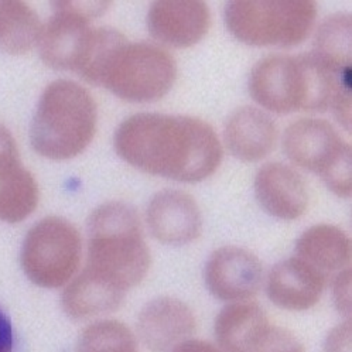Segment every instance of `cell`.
I'll return each instance as SVG.
<instances>
[{
    "label": "cell",
    "instance_id": "obj_1",
    "mask_svg": "<svg viewBox=\"0 0 352 352\" xmlns=\"http://www.w3.org/2000/svg\"><path fill=\"white\" fill-rule=\"evenodd\" d=\"M115 148L133 167L182 183L206 180L222 160L214 129L191 116L133 115L118 128Z\"/></svg>",
    "mask_w": 352,
    "mask_h": 352
},
{
    "label": "cell",
    "instance_id": "obj_2",
    "mask_svg": "<svg viewBox=\"0 0 352 352\" xmlns=\"http://www.w3.org/2000/svg\"><path fill=\"white\" fill-rule=\"evenodd\" d=\"M152 258L133 207L112 201L92 211L88 219L85 270L126 293L142 283Z\"/></svg>",
    "mask_w": 352,
    "mask_h": 352
},
{
    "label": "cell",
    "instance_id": "obj_3",
    "mask_svg": "<svg viewBox=\"0 0 352 352\" xmlns=\"http://www.w3.org/2000/svg\"><path fill=\"white\" fill-rule=\"evenodd\" d=\"M96 119L95 100L82 85L67 80L54 81L38 100L30 131L32 146L50 160L77 157L92 142Z\"/></svg>",
    "mask_w": 352,
    "mask_h": 352
},
{
    "label": "cell",
    "instance_id": "obj_4",
    "mask_svg": "<svg viewBox=\"0 0 352 352\" xmlns=\"http://www.w3.org/2000/svg\"><path fill=\"white\" fill-rule=\"evenodd\" d=\"M317 8L313 2H232L225 23L242 43L255 47H293L313 30Z\"/></svg>",
    "mask_w": 352,
    "mask_h": 352
},
{
    "label": "cell",
    "instance_id": "obj_5",
    "mask_svg": "<svg viewBox=\"0 0 352 352\" xmlns=\"http://www.w3.org/2000/svg\"><path fill=\"white\" fill-rule=\"evenodd\" d=\"M81 256L82 239L75 225L61 217H47L24 236L20 263L33 285L58 289L74 279Z\"/></svg>",
    "mask_w": 352,
    "mask_h": 352
},
{
    "label": "cell",
    "instance_id": "obj_6",
    "mask_svg": "<svg viewBox=\"0 0 352 352\" xmlns=\"http://www.w3.org/2000/svg\"><path fill=\"white\" fill-rule=\"evenodd\" d=\"M177 77V65L166 50L147 43H124L113 56L102 84L129 102L163 98Z\"/></svg>",
    "mask_w": 352,
    "mask_h": 352
},
{
    "label": "cell",
    "instance_id": "obj_7",
    "mask_svg": "<svg viewBox=\"0 0 352 352\" xmlns=\"http://www.w3.org/2000/svg\"><path fill=\"white\" fill-rule=\"evenodd\" d=\"M249 92L270 112L305 111L306 75L301 56H270L259 61L250 72Z\"/></svg>",
    "mask_w": 352,
    "mask_h": 352
},
{
    "label": "cell",
    "instance_id": "obj_8",
    "mask_svg": "<svg viewBox=\"0 0 352 352\" xmlns=\"http://www.w3.org/2000/svg\"><path fill=\"white\" fill-rule=\"evenodd\" d=\"M259 259L236 246L217 249L210 256L204 278L211 294L222 301H245L252 298L262 285Z\"/></svg>",
    "mask_w": 352,
    "mask_h": 352
},
{
    "label": "cell",
    "instance_id": "obj_9",
    "mask_svg": "<svg viewBox=\"0 0 352 352\" xmlns=\"http://www.w3.org/2000/svg\"><path fill=\"white\" fill-rule=\"evenodd\" d=\"M146 221L153 238L171 246L195 241L203 228L195 199L179 190H163L150 199Z\"/></svg>",
    "mask_w": 352,
    "mask_h": 352
},
{
    "label": "cell",
    "instance_id": "obj_10",
    "mask_svg": "<svg viewBox=\"0 0 352 352\" xmlns=\"http://www.w3.org/2000/svg\"><path fill=\"white\" fill-rule=\"evenodd\" d=\"M136 329L139 340L148 351L170 352L195 333L197 320L184 301L157 297L142 309Z\"/></svg>",
    "mask_w": 352,
    "mask_h": 352
},
{
    "label": "cell",
    "instance_id": "obj_11",
    "mask_svg": "<svg viewBox=\"0 0 352 352\" xmlns=\"http://www.w3.org/2000/svg\"><path fill=\"white\" fill-rule=\"evenodd\" d=\"M345 143L331 124L322 119H300L286 129L283 148L298 167L320 177L344 152Z\"/></svg>",
    "mask_w": 352,
    "mask_h": 352
},
{
    "label": "cell",
    "instance_id": "obj_12",
    "mask_svg": "<svg viewBox=\"0 0 352 352\" xmlns=\"http://www.w3.org/2000/svg\"><path fill=\"white\" fill-rule=\"evenodd\" d=\"M54 14L38 40L43 61L54 69L75 71L91 33L88 19L75 12L69 2L53 3Z\"/></svg>",
    "mask_w": 352,
    "mask_h": 352
},
{
    "label": "cell",
    "instance_id": "obj_13",
    "mask_svg": "<svg viewBox=\"0 0 352 352\" xmlns=\"http://www.w3.org/2000/svg\"><path fill=\"white\" fill-rule=\"evenodd\" d=\"M210 24V9L203 2H156L147 13L148 33L175 48H187L203 40Z\"/></svg>",
    "mask_w": 352,
    "mask_h": 352
},
{
    "label": "cell",
    "instance_id": "obj_14",
    "mask_svg": "<svg viewBox=\"0 0 352 352\" xmlns=\"http://www.w3.org/2000/svg\"><path fill=\"white\" fill-rule=\"evenodd\" d=\"M327 276L300 258L276 263L266 283L273 305L290 311H305L314 307L324 292Z\"/></svg>",
    "mask_w": 352,
    "mask_h": 352
},
{
    "label": "cell",
    "instance_id": "obj_15",
    "mask_svg": "<svg viewBox=\"0 0 352 352\" xmlns=\"http://www.w3.org/2000/svg\"><path fill=\"white\" fill-rule=\"evenodd\" d=\"M255 192L261 207L278 219H297L309 206L305 180L296 170L283 163H269L258 171Z\"/></svg>",
    "mask_w": 352,
    "mask_h": 352
},
{
    "label": "cell",
    "instance_id": "obj_16",
    "mask_svg": "<svg viewBox=\"0 0 352 352\" xmlns=\"http://www.w3.org/2000/svg\"><path fill=\"white\" fill-rule=\"evenodd\" d=\"M278 128L270 116L252 107L239 108L225 126V143L242 162H259L274 148Z\"/></svg>",
    "mask_w": 352,
    "mask_h": 352
},
{
    "label": "cell",
    "instance_id": "obj_17",
    "mask_svg": "<svg viewBox=\"0 0 352 352\" xmlns=\"http://www.w3.org/2000/svg\"><path fill=\"white\" fill-rule=\"evenodd\" d=\"M124 294L84 269L65 286L61 306L74 320H89L116 311L123 305Z\"/></svg>",
    "mask_w": 352,
    "mask_h": 352
},
{
    "label": "cell",
    "instance_id": "obj_18",
    "mask_svg": "<svg viewBox=\"0 0 352 352\" xmlns=\"http://www.w3.org/2000/svg\"><path fill=\"white\" fill-rule=\"evenodd\" d=\"M296 255L324 273L341 272L351 259L348 235L334 225H316L301 234L296 243Z\"/></svg>",
    "mask_w": 352,
    "mask_h": 352
},
{
    "label": "cell",
    "instance_id": "obj_19",
    "mask_svg": "<svg viewBox=\"0 0 352 352\" xmlns=\"http://www.w3.org/2000/svg\"><path fill=\"white\" fill-rule=\"evenodd\" d=\"M270 324L256 303H234L219 311L214 324L215 340L222 352H241L243 345Z\"/></svg>",
    "mask_w": 352,
    "mask_h": 352
},
{
    "label": "cell",
    "instance_id": "obj_20",
    "mask_svg": "<svg viewBox=\"0 0 352 352\" xmlns=\"http://www.w3.org/2000/svg\"><path fill=\"white\" fill-rule=\"evenodd\" d=\"M41 23L26 3L0 2V50L9 54H24L38 43Z\"/></svg>",
    "mask_w": 352,
    "mask_h": 352
},
{
    "label": "cell",
    "instance_id": "obj_21",
    "mask_svg": "<svg viewBox=\"0 0 352 352\" xmlns=\"http://www.w3.org/2000/svg\"><path fill=\"white\" fill-rule=\"evenodd\" d=\"M314 54L333 72L351 71V17L333 14L320 26Z\"/></svg>",
    "mask_w": 352,
    "mask_h": 352
},
{
    "label": "cell",
    "instance_id": "obj_22",
    "mask_svg": "<svg viewBox=\"0 0 352 352\" xmlns=\"http://www.w3.org/2000/svg\"><path fill=\"white\" fill-rule=\"evenodd\" d=\"M40 191L33 174L19 168L0 182V221L17 223L29 218L38 206Z\"/></svg>",
    "mask_w": 352,
    "mask_h": 352
},
{
    "label": "cell",
    "instance_id": "obj_23",
    "mask_svg": "<svg viewBox=\"0 0 352 352\" xmlns=\"http://www.w3.org/2000/svg\"><path fill=\"white\" fill-rule=\"evenodd\" d=\"M122 33L111 28L92 29L75 72L95 85H100L118 50L126 43Z\"/></svg>",
    "mask_w": 352,
    "mask_h": 352
},
{
    "label": "cell",
    "instance_id": "obj_24",
    "mask_svg": "<svg viewBox=\"0 0 352 352\" xmlns=\"http://www.w3.org/2000/svg\"><path fill=\"white\" fill-rule=\"evenodd\" d=\"M77 352H139L138 338L126 324L100 320L81 333Z\"/></svg>",
    "mask_w": 352,
    "mask_h": 352
},
{
    "label": "cell",
    "instance_id": "obj_25",
    "mask_svg": "<svg viewBox=\"0 0 352 352\" xmlns=\"http://www.w3.org/2000/svg\"><path fill=\"white\" fill-rule=\"evenodd\" d=\"M241 352H305V346L292 331L269 324Z\"/></svg>",
    "mask_w": 352,
    "mask_h": 352
},
{
    "label": "cell",
    "instance_id": "obj_26",
    "mask_svg": "<svg viewBox=\"0 0 352 352\" xmlns=\"http://www.w3.org/2000/svg\"><path fill=\"white\" fill-rule=\"evenodd\" d=\"M322 182L336 195H351V146L348 144L340 157L321 175Z\"/></svg>",
    "mask_w": 352,
    "mask_h": 352
},
{
    "label": "cell",
    "instance_id": "obj_27",
    "mask_svg": "<svg viewBox=\"0 0 352 352\" xmlns=\"http://www.w3.org/2000/svg\"><path fill=\"white\" fill-rule=\"evenodd\" d=\"M21 168L17 144L12 133L0 124V182Z\"/></svg>",
    "mask_w": 352,
    "mask_h": 352
},
{
    "label": "cell",
    "instance_id": "obj_28",
    "mask_svg": "<svg viewBox=\"0 0 352 352\" xmlns=\"http://www.w3.org/2000/svg\"><path fill=\"white\" fill-rule=\"evenodd\" d=\"M351 270L346 267L340 272L334 282V301L337 310L345 317H349L351 313Z\"/></svg>",
    "mask_w": 352,
    "mask_h": 352
},
{
    "label": "cell",
    "instance_id": "obj_29",
    "mask_svg": "<svg viewBox=\"0 0 352 352\" xmlns=\"http://www.w3.org/2000/svg\"><path fill=\"white\" fill-rule=\"evenodd\" d=\"M324 352H351V324L345 321L333 329L325 340Z\"/></svg>",
    "mask_w": 352,
    "mask_h": 352
},
{
    "label": "cell",
    "instance_id": "obj_30",
    "mask_svg": "<svg viewBox=\"0 0 352 352\" xmlns=\"http://www.w3.org/2000/svg\"><path fill=\"white\" fill-rule=\"evenodd\" d=\"M0 352H16V334L10 317L0 309Z\"/></svg>",
    "mask_w": 352,
    "mask_h": 352
},
{
    "label": "cell",
    "instance_id": "obj_31",
    "mask_svg": "<svg viewBox=\"0 0 352 352\" xmlns=\"http://www.w3.org/2000/svg\"><path fill=\"white\" fill-rule=\"evenodd\" d=\"M170 352H222V351L208 341L188 338L175 345Z\"/></svg>",
    "mask_w": 352,
    "mask_h": 352
}]
</instances>
